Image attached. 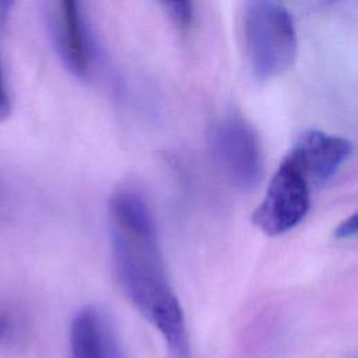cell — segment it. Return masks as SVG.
Listing matches in <instances>:
<instances>
[{
    "instance_id": "9",
    "label": "cell",
    "mask_w": 358,
    "mask_h": 358,
    "mask_svg": "<svg viewBox=\"0 0 358 358\" xmlns=\"http://www.w3.org/2000/svg\"><path fill=\"white\" fill-rule=\"evenodd\" d=\"M357 232V214H351L344 221H341L334 229V238L337 239H348L352 238Z\"/></svg>"
},
{
    "instance_id": "11",
    "label": "cell",
    "mask_w": 358,
    "mask_h": 358,
    "mask_svg": "<svg viewBox=\"0 0 358 358\" xmlns=\"http://www.w3.org/2000/svg\"><path fill=\"white\" fill-rule=\"evenodd\" d=\"M14 6L13 1H7V0H0V34L3 32L6 22L8 20V15L11 13V7Z\"/></svg>"
},
{
    "instance_id": "2",
    "label": "cell",
    "mask_w": 358,
    "mask_h": 358,
    "mask_svg": "<svg viewBox=\"0 0 358 358\" xmlns=\"http://www.w3.org/2000/svg\"><path fill=\"white\" fill-rule=\"evenodd\" d=\"M239 22L246 62L256 78H274L294 64L298 38L292 17L282 4L246 1Z\"/></svg>"
},
{
    "instance_id": "10",
    "label": "cell",
    "mask_w": 358,
    "mask_h": 358,
    "mask_svg": "<svg viewBox=\"0 0 358 358\" xmlns=\"http://www.w3.org/2000/svg\"><path fill=\"white\" fill-rule=\"evenodd\" d=\"M10 113V98L4 84L1 67H0V122H3Z\"/></svg>"
},
{
    "instance_id": "5",
    "label": "cell",
    "mask_w": 358,
    "mask_h": 358,
    "mask_svg": "<svg viewBox=\"0 0 358 358\" xmlns=\"http://www.w3.org/2000/svg\"><path fill=\"white\" fill-rule=\"evenodd\" d=\"M43 14L59 59L71 74L85 77L91 64V49L80 4L73 0L49 1Z\"/></svg>"
},
{
    "instance_id": "3",
    "label": "cell",
    "mask_w": 358,
    "mask_h": 358,
    "mask_svg": "<svg viewBox=\"0 0 358 358\" xmlns=\"http://www.w3.org/2000/svg\"><path fill=\"white\" fill-rule=\"evenodd\" d=\"M208 145L221 173L239 189L255 187L263 175V154L255 129L241 116L228 115L214 123Z\"/></svg>"
},
{
    "instance_id": "4",
    "label": "cell",
    "mask_w": 358,
    "mask_h": 358,
    "mask_svg": "<svg viewBox=\"0 0 358 358\" xmlns=\"http://www.w3.org/2000/svg\"><path fill=\"white\" fill-rule=\"evenodd\" d=\"M310 187L303 172L288 157H284L260 204L253 211V224L270 236L291 231L309 211Z\"/></svg>"
},
{
    "instance_id": "6",
    "label": "cell",
    "mask_w": 358,
    "mask_h": 358,
    "mask_svg": "<svg viewBox=\"0 0 358 358\" xmlns=\"http://www.w3.org/2000/svg\"><path fill=\"white\" fill-rule=\"evenodd\" d=\"M352 152V144L340 136L309 130L298 137L288 157L306 176L310 186L331 179Z\"/></svg>"
},
{
    "instance_id": "8",
    "label": "cell",
    "mask_w": 358,
    "mask_h": 358,
    "mask_svg": "<svg viewBox=\"0 0 358 358\" xmlns=\"http://www.w3.org/2000/svg\"><path fill=\"white\" fill-rule=\"evenodd\" d=\"M164 11L169 17V20L176 25L180 31H187L192 28L194 22V7L190 1H168L162 3Z\"/></svg>"
},
{
    "instance_id": "7",
    "label": "cell",
    "mask_w": 358,
    "mask_h": 358,
    "mask_svg": "<svg viewBox=\"0 0 358 358\" xmlns=\"http://www.w3.org/2000/svg\"><path fill=\"white\" fill-rule=\"evenodd\" d=\"M70 358H123L110 322L98 308L85 306L73 317Z\"/></svg>"
},
{
    "instance_id": "1",
    "label": "cell",
    "mask_w": 358,
    "mask_h": 358,
    "mask_svg": "<svg viewBox=\"0 0 358 358\" xmlns=\"http://www.w3.org/2000/svg\"><path fill=\"white\" fill-rule=\"evenodd\" d=\"M108 220L113 268L123 294L159 333L173 358H189L185 313L168 280L147 201L130 189L117 190L108 203Z\"/></svg>"
}]
</instances>
